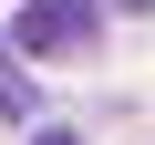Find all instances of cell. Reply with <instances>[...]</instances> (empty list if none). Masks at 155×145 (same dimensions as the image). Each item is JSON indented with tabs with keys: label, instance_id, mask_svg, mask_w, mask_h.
Instances as JSON below:
<instances>
[{
	"label": "cell",
	"instance_id": "6da1fadb",
	"mask_svg": "<svg viewBox=\"0 0 155 145\" xmlns=\"http://www.w3.org/2000/svg\"><path fill=\"white\" fill-rule=\"evenodd\" d=\"M93 21H104L93 0H31V11L11 21V52H83Z\"/></svg>",
	"mask_w": 155,
	"mask_h": 145
},
{
	"label": "cell",
	"instance_id": "3957f363",
	"mask_svg": "<svg viewBox=\"0 0 155 145\" xmlns=\"http://www.w3.org/2000/svg\"><path fill=\"white\" fill-rule=\"evenodd\" d=\"M31 145H72V135H62V124H41V135H31Z\"/></svg>",
	"mask_w": 155,
	"mask_h": 145
},
{
	"label": "cell",
	"instance_id": "7a4b0ae2",
	"mask_svg": "<svg viewBox=\"0 0 155 145\" xmlns=\"http://www.w3.org/2000/svg\"><path fill=\"white\" fill-rule=\"evenodd\" d=\"M21 114H41V93H31V72H21V52L0 42V124H21Z\"/></svg>",
	"mask_w": 155,
	"mask_h": 145
}]
</instances>
